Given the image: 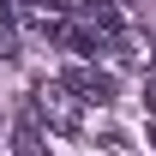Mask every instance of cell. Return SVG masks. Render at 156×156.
<instances>
[{
  "instance_id": "1",
  "label": "cell",
  "mask_w": 156,
  "mask_h": 156,
  "mask_svg": "<svg viewBox=\"0 0 156 156\" xmlns=\"http://www.w3.org/2000/svg\"><path fill=\"white\" fill-rule=\"evenodd\" d=\"M36 114L48 120L54 132H78V96L66 90V78H60V84L42 78V84H36Z\"/></svg>"
},
{
  "instance_id": "5",
  "label": "cell",
  "mask_w": 156,
  "mask_h": 156,
  "mask_svg": "<svg viewBox=\"0 0 156 156\" xmlns=\"http://www.w3.org/2000/svg\"><path fill=\"white\" fill-rule=\"evenodd\" d=\"M144 108H150V114H156V66H150V72H144Z\"/></svg>"
},
{
  "instance_id": "4",
  "label": "cell",
  "mask_w": 156,
  "mask_h": 156,
  "mask_svg": "<svg viewBox=\"0 0 156 156\" xmlns=\"http://www.w3.org/2000/svg\"><path fill=\"white\" fill-rule=\"evenodd\" d=\"M18 54V18H12V6L0 0V60H12Z\"/></svg>"
},
{
  "instance_id": "6",
  "label": "cell",
  "mask_w": 156,
  "mask_h": 156,
  "mask_svg": "<svg viewBox=\"0 0 156 156\" xmlns=\"http://www.w3.org/2000/svg\"><path fill=\"white\" fill-rule=\"evenodd\" d=\"M114 156H132V150H114Z\"/></svg>"
},
{
  "instance_id": "2",
  "label": "cell",
  "mask_w": 156,
  "mask_h": 156,
  "mask_svg": "<svg viewBox=\"0 0 156 156\" xmlns=\"http://www.w3.org/2000/svg\"><path fill=\"white\" fill-rule=\"evenodd\" d=\"M66 90H72L78 102L108 108V102H114V72H102V66H72V72H66Z\"/></svg>"
},
{
  "instance_id": "3",
  "label": "cell",
  "mask_w": 156,
  "mask_h": 156,
  "mask_svg": "<svg viewBox=\"0 0 156 156\" xmlns=\"http://www.w3.org/2000/svg\"><path fill=\"white\" fill-rule=\"evenodd\" d=\"M12 156H48V144H42V126H36V120H18V126H12Z\"/></svg>"
}]
</instances>
